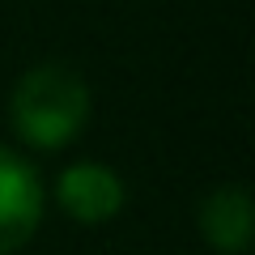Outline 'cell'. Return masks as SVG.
<instances>
[{"instance_id": "7a4b0ae2", "label": "cell", "mask_w": 255, "mask_h": 255, "mask_svg": "<svg viewBox=\"0 0 255 255\" xmlns=\"http://www.w3.org/2000/svg\"><path fill=\"white\" fill-rule=\"evenodd\" d=\"M43 217V183L34 166L0 145V255H13L30 243Z\"/></svg>"}, {"instance_id": "6da1fadb", "label": "cell", "mask_w": 255, "mask_h": 255, "mask_svg": "<svg viewBox=\"0 0 255 255\" xmlns=\"http://www.w3.org/2000/svg\"><path fill=\"white\" fill-rule=\"evenodd\" d=\"M13 128L34 149H64L90 119V85L68 64H38L13 90Z\"/></svg>"}, {"instance_id": "3957f363", "label": "cell", "mask_w": 255, "mask_h": 255, "mask_svg": "<svg viewBox=\"0 0 255 255\" xmlns=\"http://www.w3.org/2000/svg\"><path fill=\"white\" fill-rule=\"evenodd\" d=\"M60 204L77 221H107L124 209V183L115 170H107L98 162L68 166L60 174Z\"/></svg>"}, {"instance_id": "277c9868", "label": "cell", "mask_w": 255, "mask_h": 255, "mask_svg": "<svg viewBox=\"0 0 255 255\" xmlns=\"http://www.w3.org/2000/svg\"><path fill=\"white\" fill-rule=\"evenodd\" d=\"M200 234L221 255L247 251V243H251V196L243 187H217L200 204Z\"/></svg>"}]
</instances>
